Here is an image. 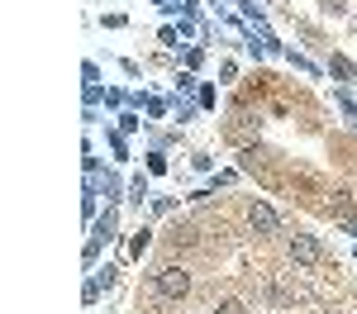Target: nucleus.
I'll use <instances>...</instances> for the list:
<instances>
[{
    "instance_id": "f257e3e1",
    "label": "nucleus",
    "mask_w": 357,
    "mask_h": 314,
    "mask_svg": "<svg viewBox=\"0 0 357 314\" xmlns=\"http://www.w3.org/2000/svg\"><path fill=\"white\" fill-rule=\"evenodd\" d=\"M286 253H291V262H296L301 272H310V267H319V262H324V248H319V238H314V233H291Z\"/></svg>"
},
{
    "instance_id": "f03ea898",
    "label": "nucleus",
    "mask_w": 357,
    "mask_h": 314,
    "mask_svg": "<svg viewBox=\"0 0 357 314\" xmlns=\"http://www.w3.org/2000/svg\"><path fill=\"white\" fill-rule=\"evenodd\" d=\"M153 290H158L162 300H186V290H191V276H186L181 267H162V272H153Z\"/></svg>"
},
{
    "instance_id": "7ed1b4c3",
    "label": "nucleus",
    "mask_w": 357,
    "mask_h": 314,
    "mask_svg": "<svg viewBox=\"0 0 357 314\" xmlns=\"http://www.w3.org/2000/svg\"><path fill=\"white\" fill-rule=\"evenodd\" d=\"M248 224H252V233H257V238H272V233H281V214H276L272 205L252 200V205H248Z\"/></svg>"
},
{
    "instance_id": "20e7f679",
    "label": "nucleus",
    "mask_w": 357,
    "mask_h": 314,
    "mask_svg": "<svg viewBox=\"0 0 357 314\" xmlns=\"http://www.w3.org/2000/svg\"><path fill=\"white\" fill-rule=\"evenodd\" d=\"M329 77H338V81H353L357 67H353V62H348L343 53H333V57H329Z\"/></svg>"
},
{
    "instance_id": "39448f33",
    "label": "nucleus",
    "mask_w": 357,
    "mask_h": 314,
    "mask_svg": "<svg viewBox=\"0 0 357 314\" xmlns=\"http://www.w3.org/2000/svg\"><path fill=\"white\" fill-rule=\"evenodd\" d=\"M114 224H119V219H114V210H105V214L96 219V238H105V243H110V238H114Z\"/></svg>"
},
{
    "instance_id": "423d86ee",
    "label": "nucleus",
    "mask_w": 357,
    "mask_h": 314,
    "mask_svg": "<svg viewBox=\"0 0 357 314\" xmlns=\"http://www.w3.org/2000/svg\"><path fill=\"white\" fill-rule=\"evenodd\" d=\"M129 200H134V205H143V200H148V181H143V176H134V181H129Z\"/></svg>"
},
{
    "instance_id": "0eeeda50",
    "label": "nucleus",
    "mask_w": 357,
    "mask_h": 314,
    "mask_svg": "<svg viewBox=\"0 0 357 314\" xmlns=\"http://www.w3.org/2000/svg\"><path fill=\"white\" fill-rule=\"evenodd\" d=\"M210 314H248V310H243V300H220Z\"/></svg>"
},
{
    "instance_id": "6e6552de",
    "label": "nucleus",
    "mask_w": 357,
    "mask_h": 314,
    "mask_svg": "<svg viewBox=\"0 0 357 314\" xmlns=\"http://www.w3.org/2000/svg\"><path fill=\"white\" fill-rule=\"evenodd\" d=\"M138 124H143V119H138L134 110H124V114H119V134H134Z\"/></svg>"
},
{
    "instance_id": "1a4fd4ad",
    "label": "nucleus",
    "mask_w": 357,
    "mask_h": 314,
    "mask_svg": "<svg viewBox=\"0 0 357 314\" xmlns=\"http://www.w3.org/2000/svg\"><path fill=\"white\" fill-rule=\"evenodd\" d=\"M143 110L153 114V119H162V114H167V100H158V95H153V100H143Z\"/></svg>"
},
{
    "instance_id": "9d476101",
    "label": "nucleus",
    "mask_w": 357,
    "mask_h": 314,
    "mask_svg": "<svg viewBox=\"0 0 357 314\" xmlns=\"http://www.w3.org/2000/svg\"><path fill=\"white\" fill-rule=\"evenodd\" d=\"M143 248H148V228H138V233H134V243H129V253H134V257H143Z\"/></svg>"
},
{
    "instance_id": "9b49d317",
    "label": "nucleus",
    "mask_w": 357,
    "mask_h": 314,
    "mask_svg": "<svg viewBox=\"0 0 357 314\" xmlns=\"http://www.w3.org/2000/svg\"><path fill=\"white\" fill-rule=\"evenodd\" d=\"M324 5V15H348V0H319Z\"/></svg>"
},
{
    "instance_id": "f8f14e48",
    "label": "nucleus",
    "mask_w": 357,
    "mask_h": 314,
    "mask_svg": "<svg viewBox=\"0 0 357 314\" xmlns=\"http://www.w3.org/2000/svg\"><path fill=\"white\" fill-rule=\"evenodd\" d=\"M186 91H195V77H191V72H181V77H176V95H186Z\"/></svg>"
},
{
    "instance_id": "ddd939ff",
    "label": "nucleus",
    "mask_w": 357,
    "mask_h": 314,
    "mask_svg": "<svg viewBox=\"0 0 357 314\" xmlns=\"http://www.w3.org/2000/svg\"><path fill=\"white\" fill-rule=\"evenodd\" d=\"M114 276H119V272H114V267H105V272H96V285H105V290H110Z\"/></svg>"
},
{
    "instance_id": "4468645a",
    "label": "nucleus",
    "mask_w": 357,
    "mask_h": 314,
    "mask_svg": "<svg viewBox=\"0 0 357 314\" xmlns=\"http://www.w3.org/2000/svg\"><path fill=\"white\" fill-rule=\"evenodd\" d=\"M82 77H86V86H100V72H96V62H86Z\"/></svg>"
},
{
    "instance_id": "2eb2a0df",
    "label": "nucleus",
    "mask_w": 357,
    "mask_h": 314,
    "mask_svg": "<svg viewBox=\"0 0 357 314\" xmlns=\"http://www.w3.org/2000/svg\"><path fill=\"white\" fill-rule=\"evenodd\" d=\"M210 5H220V0H210Z\"/></svg>"
},
{
    "instance_id": "dca6fc26",
    "label": "nucleus",
    "mask_w": 357,
    "mask_h": 314,
    "mask_svg": "<svg viewBox=\"0 0 357 314\" xmlns=\"http://www.w3.org/2000/svg\"><path fill=\"white\" fill-rule=\"evenodd\" d=\"M262 5H272V0H262Z\"/></svg>"
},
{
    "instance_id": "f3484780",
    "label": "nucleus",
    "mask_w": 357,
    "mask_h": 314,
    "mask_svg": "<svg viewBox=\"0 0 357 314\" xmlns=\"http://www.w3.org/2000/svg\"><path fill=\"white\" fill-rule=\"evenodd\" d=\"M333 314H343V310H333Z\"/></svg>"
}]
</instances>
